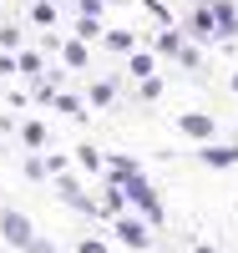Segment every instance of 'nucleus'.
Masks as SVG:
<instances>
[{
	"label": "nucleus",
	"instance_id": "nucleus-14",
	"mask_svg": "<svg viewBox=\"0 0 238 253\" xmlns=\"http://www.w3.org/2000/svg\"><path fill=\"white\" fill-rule=\"evenodd\" d=\"M71 10H76V15H96V20H101L106 0H71Z\"/></svg>",
	"mask_w": 238,
	"mask_h": 253
},
{
	"label": "nucleus",
	"instance_id": "nucleus-10",
	"mask_svg": "<svg viewBox=\"0 0 238 253\" xmlns=\"http://www.w3.org/2000/svg\"><path fill=\"white\" fill-rule=\"evenodd\" d=\"M20 172H26V182H51V162H46V152H26Z\"/></svg>",
	"mask_w": 238,
	"mask_h": 253
},
{
	"label": "nucleus",
	"instance_id": "nucleus-21",
	"mask_svg": "<svg viewBox=\"0 0 238 253\" xmlns=\"http://www.w3.org/2000/svg\"><path fill=\"white\" fill-rule=\"evenodd\" d=\"M0 76H20V66H15V51H0Z\"/></svg>",
	"mask_w": 238,
	"mask_h": 253
},
{
	"label": "nucleus",
	"instance_id": "nucleus-5",
	"mask_svg": "<svg viewBox=\"0 0 238 253\" xmlns=\"http://www.w3.org/2000/svg\"><path fill=\"white\" fill-rule=\"evenodd\" d=\"M15 66H20L26 81H36L41 71H46V51H41V46H20V51H15Z\"/></svg>",
	"mask_w": 238,
	"mask_h": 253
},
{
	"label": "nucleus",
	"instance_id": "nucleus-22",
	"mask_svg": "<svg viewBox=\"0 0 238 253\" xmlns=\"http://www.w3.org/2000/svg\"><path fill=\"white\" fill-rule=\"evenodd\" d=\"M183 132H192V137H203V132H208V122H203V117H183Z\"/></svg>",
	"mask_w": 238,
	"mask_h": 253
},
{
	"label": "nucleus",
	"instance_id": "nucleus-9",
	"mask_svg": "<svg viewBox=\"0 0 238 253\" xmlns=\"http://www.w3.org/2000/svg\"><path fill=\"white\" fill-rule=\"evenodd\" d=\"M51 112H61V117H71V122H81V117H86V96H76V91H56V101H51Z\"/></svg>",
	"mask_w": 238,
	"mask_h": 253
},
{
	"label": "nucleus",
	"instance_id": "nucleus-8",
	"mask_svg": "<svg viewBox=\"0 0 238 253\" xmlns=\"http://www.w3.org/2000/svg\"><path fill=\"white\" fill-rule=\"evenodd\" d=\"M112 233H117L127 248H147V228H142V223H132V218H117V223H112Z\"/></svg>",
	"mask_w": 238,
	"mask_h": 253
},
{
	"label": "nucleus",
	"instance_id": "nucleus-2",
	"mask_svg": "<svg viewBox=\"0 0 238 253\" xmlns=\"http://www.w3.org/2000/svg\"><path fill=\"white\" fill-rule=\"evenodd\" d=\"M51 182H56V198L66 203L71 213H96V203H92V193L81 187V177H71V172H56Z\"/></svg>",
	"mask_w": 238,
	"mask_h": 253
},
{
	"label": "nucleus",
	"instance_id": "nucleus-23",
	"mask_svg": "<svg viewBox=\"0 0 238 253\" xmlns=\"http://www.w3.org/2000/svg\"><path fill=\"white\" fill-rule=\"evenodd\" d=\"M76 253H106V243H96V238H81V243H76Z\"/></svg>",
	"mask_w": 238,
	"mask_h": 253
},
{
	"label": "nucleus",
	"instance_id": "nucleus-17",
	"mask_svg": "<svg viewBox=\"0 0 238 253\" xmlns=\"http://www.w3.org/2000/svg\"><path fill=\"white\" fill-rule=\"evenodd\" d=\"M26 253H61V248H56V243H51V238H46V233H36V238H31V243H26Z\"/></svg>",
	"mask_w": 238,
	"mask_h": 253
},
{
	"label": "nucleus",
	"instance_id": "nucleus-19",
	"mask_svg": "<svg viewBox=\"0 0 238 253\" xmlns=\"http://www.w3.org/2000/svg\"><path fill=\"white\" fill-rule=\"evenodd\" d=\"M46 162H51V177H56V172H71V157H66V152H46Z\"/></svg>",
	"mask_w": 238,
	"mask_h": 253
},
{
	"label": "nucleus",
	"instance_id": "nucleus-25",
	"mask_svg": "<svg viewBox=\"0 0 238 253\" xmlns=\"http://www.w3.org/2000/svg\"><path fill=\"white\" fill-rule=\"evenodd\" d=\"M112 5H122V0H112Z\"/></svg>",
	"mask_w": 238,
	"mask_h": 253
},
{
	"label": "nucleus",
	"instance_id": "nucleus-3",
	"mask_svg": "<svg viewBox=\"0 0 238 253\" xmlns=\"http://www.w3.org/2000/svg\"><path fill=\"white\" fill-rule=\"evenodd\" d=\"M20 142H26V152H51V126L41 117H26L20 122Z\"/></svg>",
	"mask_w": 238,
	"mask_h": 253
},
{
	"label": "nucleus",
	"instance_id": "nucleus-15",
	"mask_svg": "<svg viewBox=\"0 0 238 253\" xmlns=\"http://www.w3.org/2000/svg\"><path fill=\"white\" fill-rule=\"evenodd\" d=\"M76 162H81V167H92V172H96V167H101V152H96V147H86V142H81V147H76Z\"/></svg>",
	"mask_w": 238,
	"mask_h": 253
},
{
	"label": "nucleus",
	"instance_id": "nucleus-11",
	"mask_svg": "<svg viewBox=\"0 0 238 253\" xmlns=\"http://www.w3.org/2000/svg\"><path fill=\"white\" fill-rule=\"evenodd\" d=\"M26 46V26L20 20H0V51H20Z\"/></svg>",
	"mask_w": 238,
	"mask_h": 253
},
{
	"label": "nucleus",
	"instance_id": "nucleus-6",
	"mask_svg": "<svg viewBox=\"0 0 238 253\" xmlns=\"http://www.w3.org/2000/svg\"><path fill=\"white\" fill-rule=\"evenodd\" d=\"M56 20H61V5H56V0H31V26H36V31H51Z\"/></svg>",
	"mask_w": 238,
	"mask_h": 253
},
{
	"label": "nucleus",
	"instance_id": "nucleus-7",
	"mask_svg": "<svg viewBox=\"0 0 238 253\" xmlns=\"http://www.w3.org/2000/svg\"><path fill=\"white\" fill-rule=\"evenodd\" d=\"M86 61H92V56H86V41H81V36H66V46H61V66H66V71H81Z\"/></svg>",
	"mask_w": 238,
	"mask_h": 253
},
{
	"label": "nucleus",
	"instance_id": "nucleus-4",
	"mask_svg": "<svg viewBox=\"0 0 238 253\" xmlns=\"http://www.w3.org/2000/svg\"><path fill=\"white\" fill-rule=\"evenodd\" d=\"M117 182L127 187V198H132L137 208H147V213H152V223H157V198H152V193H147V182H142L137 172H127V177H117Z\"/></svg>",
	"mask_w": 238,
	"mask_h": 253
},
{
	"label": "nucleus",
	"instance_id": "nucleus-24",
	"mask_svg": "<svg viewBox=\"0 0 238 253\" xmlns=\"http://www.w3.org/2000/svg\"><path fill=\"white\" fill-rule=\"evenodd\" d=\"M56 5H71V0H56Z\"/></svg>",
	"mask_w": 238,
	"mask_h": 253
},
{
	"label": "nucleus",
	"instance_id": "nucleus-20",
	"mask_svg": "<svg viewBox=\"0 0 238 253\" xmlns=\"http://www.w3.org/2000/svg\"><path fill=\"white\" fill-rule=\"evenodd\" d=\"M5 107H10V112H26V107H31V91H10Z\"/></svg>",
	"mask_w": 238,
	"mask_h": 253
},
{
	"label": "nucleus",
	"instance_id": "nucleus-13",
	"mask_svg": "<svg viewBox=\"0 0 238 253\" xmlns=\"http://www.w3.org/2000/svg\"><path fill=\"white\" fill-rule=\"evenodd\" d=\"M71 36L96 41V36H101V20H96V15H76V20H71Z\"/></svg>",
	"mask_w": 238,
	"mask_h": 253
},
{
	"label": "nucleus",
	"instance_id": "nucleus-18",
	"mask_svg": "<svg viewBox=\"0 0 238 253\" xmlns=\"http://www.w3.org/2000/svg\"><path fill=\"white\" fill-rule=\"evenodd\" d=\"M106 167H112V177H127V172H137V162H132V157H112Z\"/></svg>",
	"mask_w": 238,
	"mask_h": 253
},
{
	"label": "nucleus",
	"instance_id": "nucleus-12",
	"mask_svg": "<svg viewBox=\"0 0 238 253\" xmlns=\"http://www.w3.org/2000/svg\"><path fill=\"white\" fill-rule=\"evenodd\" d=\"M86 101H92V107H112V101H117V86H112V81H92Z\"/></svg>",
	"mask_w": 238,
	"mask_h": 253
},
{
	"label": "nucleus",
	"instance_id": "nucleus-16",
	"mask_svg": "<svg viewBox=\"0 0 238 253\" xmlns=\"http://www.w3.org/2000/svg\"><path fill=\"white\" fill-rule=\"evenodd\" d=\"M106 51H132V36L127 31H106Z\"/></svg>",
	"mask_w": 238,
	"mask_h": 253
},
{
	"label": "nucleus",
	"instance_id": "nucleus-1",
	"mask_svg": "<svg viewBox=\"0 0 238 253\" xmlns=\"http://www.w3.org/2000/svg\"><path fill=\"white\" fill-rule=\"evenodd\" d=\"M0 238H5V248L26 253V243L36 238V223L20 213V208H0Z\"/></svg>",
	"mask_w": 238,
	"mask_h": 253
}]
</instances>
